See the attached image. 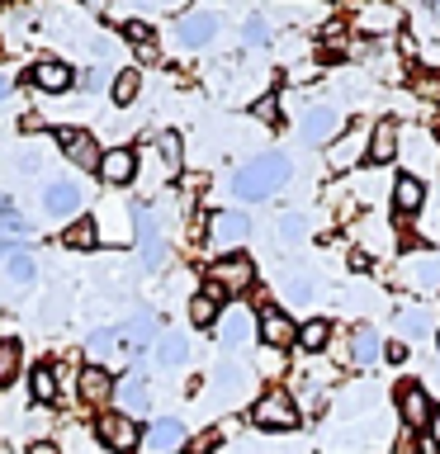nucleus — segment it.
Segmentation results:
<instances>
[{"instance_id":"obj_33","label":"nucleus","mask_w":440,"mask_h":454,"mask_svg":"<svg viewBox=\"0 0 440 454\" xmlns=\"http://www.w3.org/2000/svg\"><path fill=\"white\" fill-rule=\"evenodd\" d=\"M397 332H403L407 340H412V336H426V332H431V312H421V308L397 312Z\"/></svg>"},{"instance_id":"obj_1","label":"nucleus","mask_w":440,"mask_h":454,"mask_svg":"<svg viewBox=\"0 0 440 454\" xmlns=\"http://www.w3.org/2000/svg\"><path fill=\"white\" fill-rule=\"evenodd\" d=\"M284 180H289V156L265 152V156H255V161H247L232 176V194L237 199H270Z\"/></svg>"},{"instance_id":"obj_26","label":"nucleus","mask_w":440,"mask_h":454,"mask_svg":"<svg viewBox=\"0 0 440 454\" xmlns=\"http://www.w3.org/2000/svg\"><path fill=\"white\" fill-rule=\"evenodd\" d=\"M421 199H426V190H421L417 176H403V180L393 184V204H397V213H417Z\"/></svg>"},{"instance_id":"obj_6","label":"nucleus","mask_w":440,"mask_h":454,"mask_svg":"<svg viewBox=\"0 0 440 454\" xmlns=\"http://www.w3.org/2000/svg\"><path fill=\"white\" fill-rule=\"evenodd\" d=\"M99 440H105V450L114 454H133L142 445V431L133 417H99Z\"/></svg>"},{"instance_id":"obj_9","label":"nucleus","mask_w":440,"mask_h":454,"mask_svg":"<svg viewBox=\"0 0 440 454\" xmlns=\"http://www.w3.org/2000/svg\"><path fill=\"white\" fill-rule=\"evenodd\" d=\"M218 34V14H208V10H194V14H180V24H176V38H180V48H204V43Z\"/></svg>"},{"instance_id":"obj_18","label":"nucleus","mask_w":440,"mask_h":454,"mask_svg":"<svg viewBox=\"0 0 440 454\" xmlns=\"http://www.w3.org/2000/svg\"><path fill=\"white\" fill-rule=\"evenodd\" d=\"M223 298H227V294H223L218 284L208 279L204 289H199V294L190 298V322H194V326H213V322H218V308H223Z\"/></svg>"},{"instance_id":"obj_29","label":"nucleus","mask_w":440,"mask_h":454,"mask_svg":"<svg viewBox=\"0 0 440 454\" xmlns=\"http://www.w3.org/2000/svg\"><path fill=\"white\" fill-rule=\"evenodd\" d=\"M123 38H128V43H133V48H138V57H142V62H152V57H156L152 28L142 24V20H128V24H123Z\"/></svg>"},{"instance_id":"obj_50","label":"nucleus","mask_w":440,"mask_h":454,"mask_svg":"<svg viewBox=\"0 0 440 454\" xmlns=\"http://www.w3.org/2000/svg\"><path fill=\"white\" fill-rule=\"evenodd\" d=\"M10 251H14V247H5V241H0V261H5V255H10Z\"/></svg>"},{"instance_id":"obj_27","label":"nucleus","mask_w":440,"mask_h":454,"mask_svg":"<svg viewBox=\"0 0 440 454\" xmlns=\"http://www.w3.org/2000/svg\"><path fill=\"white\" fill-rule=\"evenodd\" d=\"M123 350V336L119 332H90V340H85V355H90V360H114V355Z\"/></svg>"},{"instance_id":"obj_10","label":"nucleus","mask_w":440,"mask_h":454,"mask_svg":"<svg viewBox=\"0 0 440 454\" xmlns=\"http://www.w3.org/2000/svg\"><path fill=\"white\" fill-rule=\"evenodd\" d=\"M57 147H62L67 161H76L81 170L99 166V147H95L90 133H76V128H57Z\"/></svg>"},{"instance_id":"obj_16","label":"nucleus","mask_w":440,"mask_h":454,"mask_svg":"<svg viewBox=\"0 0 440 454\" xmlns=\"http://www.w3.org/2000/svg\"><path fill=\"white\" fill-rule=\"evenodd\" d=\"M114 393H119V407L123 411H147V374H142V369H128V374L114 383Z\"/></svg>"},{"instance_id":"obj_49","label":"nucleus","mask_w":440,"mask_h":454,"mask_svg":"<svg viewBox=\"0 0 440 454\" xmlns=\"http://www.w3.org/2000/svg\"><path fill=\"white\" fill-rule=\"evenodd\" d=\"M431 435H436V445H440V411L431 417Z\"/></svg>"},{"instance_id":"obj_34","label":"nucleus","mask_w":440,"mask_h":454,"mask_svg":"<svg viewBox=\"0 0 440 454\" xmlns=\"http://www.w3.org/2000/svg\"><path fill=\"white\" fill-rule=\"evenodd\" d=\"M20 374V340H0V388Z\"/></svg>"},{"instance_id":"obj_39","label":"nucleus","mask_w":440,"mask_h":454,"mask_svg":"<svg viewBox=\"0 0 440 454\" xmlns=\"http://www.w3.org/2000/svg\"><path fill=\"white\" fill-rule=\"evenodd\" d=\"M251 114H255L261 123H279V99H275V95H261V99L251 105Z\"/></svg>"},{"instance_id":"obj_7","label":"nucleus","mask_w":440,"mask_h":454,"mask_svg":"<svg viewBox=\"0 0 440 454\" xmlns=\"http://www.w3.org/2000/svg\"><path fill=\"white\" fill-rule=\"evenodd\" d=\"M138 247H142V265L147 270H161L166 261V247H161V227H156V213L152 208H138Z\"/></svg>"},{"instance_id":"obj_21","label":"nucleus","mask_w":440,"mask_h":454,"mask_svg":"<svg viewBox=\"0 0 440 454\" xmlns=\"http://www.w3.org/2000/svg\"><path fill=\"white\" fill-rule=\"evenodd\" d=\"M360 156H365V128H355V133H346L332 147V170H350Z\"/></svg>"},{"instance_id":"obj_30","label":"nucleus","mask_w":440,"mask_h":454,"mask_svg":"<svg viewBox=\"0 0 440 454\" xmlns=\"http://www.w3.org/2000/svg\"><path fill=\"white\" fill-rule=\"evenodd\" d=\"M326 336H332V326H326L322 317H312V322L298 326V346H303V350H322Z\"/></svg>"},{"instance_id":"obj_23","label":"nucleus","mask_w":440,"mask_h":454,"mask_svg":"<svg viewBox=\"0 0 440 454\" xmlns=\"http://www.w3.org/2000/svg\"><path fill=\"white\" fill-rule=\"evenodd\" d=\"M185 355H190V340H185L180 332H166L161 340H156V364H161V369L185 364Z\"/></svg>"},{"instance_id":"obj_36","label":"nucleus","mask_w":440,"mask_h":454,"mask_svg":"<svg viewBox=\"0 0 440 454\" xmlns=\"http://www.w3.org/2000/svg\"><path fill=\"white\" fill-rule=\"evenodd\" d=\"M138 85H142V76H138V71H119V76H114V85H109L114 105H128V99L138 95Z\"/></svg>"},{"instance_id":"obj_14","label":"nucleus","mask_w":440,"mask_h":454,"mask_svg":"<svg viewBox=\"0 0 440 454\" xmlns=\"http://www.w3.org/2000/svg\"><path fill=\"white\" fill-rule=\"evenodd\" d=\"M261 340H265L270 350H284L289 340H298V326L284 317L279 308H265V312H261Z\"/></svg>"},{"instance_id":"obj_2","label":"nucleus","mask_w":440,"mask_h":454,"mask_svg":"<svg viewBox=\"0 0 440 454\" xmlns=\"http://www.w3.org/2000/svg\"><path fill=\"white\" fill-rule=\"evenodd\" d=\"M251 421L255 426H265V431H294L298 426V407H294V397L289 393H265L261 403L251 407Z\"/></svg>"},{"instance_id":"obj_12","label":"nucleus","mask_w":440,"mask_h":454,"mask_svg":"<svg viewBox=\"0 0 440 454\" xmlns=\"http://www.w3.org/2000/svg\"><path fill=\"white\" fill-rule=\"evenodd\" d=\"M336 128H341V114L332 105H312L303 114V123H298V133H303V142H326L336 137Z\"/></svg>"},{"instance_id":"obj_11","label":"nucleus","mask_w":440,"mask_h":454,"mask_svg":"<svg viewBox=\"0 0 440 454\" xmlns=\"http://www.w3.org/2000/svg\"><path fill=\"white\" fill-rule=\"evenodd\" d=\"M133 176H138V152H128V147L99 152V180L105 184H128Z\"/></svg>"},{"instance_id":"obj_42","label":"nucleus","mask_w":440,"mask_h":454,"mask_svg":"<svg viewBox=\"0 0 440 454\" xmlns=\"http://www.w3.org/2000/svg\"><path fill=\"white\" fill-rule=\"evenodd\" d=\"M383 355H389L393 364H407V340H383Z\"/></svg>"},{"instance_id":"obj_28","label":"nucleus","mask_w":440,"mask_h":454,"mask_svg":"<svg viewBox=\"0 0 440 454\" xmlns=\"http://www.w3.org/2000/svg\"><path fill=\"white\" fill-rule=\"evenodd\" d=\"M28 393H34V403H52V397H57V369L52 364H34V374H28Z\"/></svg>"},{"instance_id":"obj_41","label":"nucleus","mask_w":440,"mask_h":454,"mask_svg":"<svg viewBox=\"0 0 440 454\" xmlns=\"http://www.w3.org/2000/svg\"><path fill=\"white\" fill-rule=\"evenodd\" d=\"M0 223H5L10 232H28V218H20V213H14L10 199H0Z\"/></svg>"},{"instance_id":"obj_17","label":"nucleus","mask_w":440,"mask_h":454,"mask_svg":"<svg viewBox=\"0 0 440 454\" xmlns=\"http://www.w3.org/2000/svg\"><path fill=\"white\" fill-rule=\"evenodd\" d=\"M28 76H34V85H38V90H48V95H62V90H71V81H76V76H71V67L52 62V57H43Z\"/></svg>"},{"instance_id":"obj_48","label":"nucleus","mask_w":440,"mask_h":454,"mask_svg":"<svg viewBox=\"0 0 440 454\" xmlns=\"http://www.w3.org/2000/svg\"><path fill=\"white\" fill-rule=\"evenodd\" d=\"M421 85V95H440V81H417Z\"/></svg>"},{"instance_id":"obj_5","label":"nucleus","mask_w":440,"mask_h":454,"mask_svg":"<svg viewBox=\"0 0 440 454\" xmlns=\"http://www.w3.org/2000/svg\"><path fill=\"white\" fill-rule=\"evenodd\" d=\"M247 237H251V218H247V213H213L208 241H213L218 251H232V247H241Z\"/></svg>"},{"instance_id":"obj_32","label":"nucleus","mask_w":440,"mask_h":454,"mask_svg":"<svg viewBox=\"0 0 440 454\" xmlns=\"http://www.w3.org/2000/svg\"><path fill=\"white\" fill-rule=\"evenodd\" d=\"M213 379H218V393L223 397H232V393L247 388V369H241V364H218V374H213Z\"/></svg>"},{"instance_id":"obj_45","label":"nucleus","mask_w":440,"mask_h":454,"mask_svg":"<svg viewBox=\"0 0 440 454\" xmlns=\"http://www.w3.org/2000/svg\"><path fill=\"white\" fill-rule=\"evenodd\" d=\"M393 454H421V450H417V440H412V435H403V440L393 445Z\"/></svg>"},{"instance_id":"obj_24","label":"nucleus","mask_w":440,"mask_h":454,"mask_svg":"<svg viewBox=\"0 0 440 454\" xmlns=\"http://www.w3.org/2000/svg\"><path fill=\"white\" fill-rule=\"evenodd\" d=\"M62 241H67L71 251H90V247H99V223L95 218H76L62 232Z\"/></svg>"},{"instance_id":"obj_40","label":"nucleus","mask_w":440,"mask_h":454,"mask_svg":"<svg viewBox=\"0 0 440 454\" xmlns=\"http://www.w3.org/2000/svg\"><path fill=\"white\" fill-rule=\"evenodd\" d=\"M303 232H308V223L298 218V213H284V218H279V241H298Z\"/></svg>"},{"instance_id":"obj_13","label":"nucleus","mask_w":440,"mask_h":454,"mask_svg":"<svg viewBox=\"0 0 440 454\" xmlns=\"http://www.w3.org/2000/svg\"><path fill=\"white\" fill-rule=\"evenodd\" d=\"M218 340H223V350H241L251 340V312L247 308H232V312H223L218 317Z\"/></svg>"},{"instance_id":"obj_46","label":"nucleus","mask_w":440,"mask_h":454,"mask_svg":"<svg viewBox=\"0 0 440 454\" xmlns=\"http://www.w3.org/2000/svg\"><path fill=\"white\" fill-rule=\"evenodd\" d=\"M14 90V76H10V71H0V99H5Z\"/></svg>"},{"instance_id":"obj_47","label":"nucleus","mask_w":440,"mask_h":454,"mask_svg":"<svg viewBox=\"0 0 440 454\" xmlns=\"http://www.w3.org/2000/svg\"><path fill=\"white\" fill-rule=\"evenodd\" d=\"M28 454H62V450H57V445H48V440H38V445L28 450Z\"/></svg>"},{"instance_id":"obj_25","label":"nucleus","mask_w":440,"mask_h":454,"mask_svg":"<svg viewBox=\"0 0 440 454\" xmlns=\"http://www.w3.org/2000/svg\"><path fill=\"white\" fill-rule=\"evenodd\" d=\"M0 270H5V279L14 284V289H24V284H34V255H28V251H20V247H14V251L5 255V265H0Z\"/></svg>"},{"instance_id":"obj_44","label":"nucleus","mask_w":440,"mask_h":454,"mask_svg":"<svg viewBox=\"0 0 440 454\" xmlns=\"http://www.w3.org/2000/svg\"><path fill=\"white\" fill-rule=\"evenodd\" d=\"M105 76L109 71H85V90H105Z\"/></svg>"},{"instance_id":"obj_4","label":"nucleus","mask_w":440,"mask_h":454,"mask_svg":"<svg viewBox=\"0 0 440 454\" xmlns=\"http://www.w3.org/2000/svg\"><path fill=\"white\" fill-rule=\"evenodd\" d=\"M81 204H85L81 180H52L48 190H43V213H48V218H67V213H76Z\"/></svg>"},{"instance_id":"obj_38","label":"nucleus","mask_w":440,"mask_h":454,"mask_svg":"<svg viewBox=\"0 0 440 454\" xmlns=\"http://www.w3.org/2000/svg\"><path fill=\"white\" fill-rule=\"evenodd\" d=\"M412 279H417L421 289H440V265H436V261H417V270H412Z\"/></svg>"},{"instance_id":"obj_43","label":"nucleus","mask_w":440,"mask_h":454,"mask_svg":"<svg viewBox=\"0 0 440 454\" xmlns=\"http://www.w3.org/2000/svg\"><path fill=\"white\" fill-rule=\"evenodd\" d=\"M289 298H294V303H308V298H312V279H294L289 284Z\"/></svg>"},{"instance_id":"obj_37","label":"nucleus","mask_w":440,"mask_h":454,"mask_svg":"<svg viewBox=\"0 0 440 454\" xmlns=\"http://www.w3.org/2000/svg\"><path fill=\"white\" fill-rule=\"evenodd\" d=\"M241 38H247L251 48H261V43H270V24L261 20V14H251V20H247V28H241Z\"/></svg>"},{"instance_id":"obj_20","label":"nucleus","mask_w":440,"mask_h":454,"mask_svg":"<svg viewBox=\"0 0 440 454\" xmlns=\"http://www.w3.org/2000/svg\"><path fill=\"white\" fill-rule=\"evenodd\" d=\"M369 156H374V161H393L397 156V123L393 119L374 123V133H369Z\"/></svg>"},{"instance_id":"obj_19","label":"nucleus","mask_w":440,"mask_h":454,"mask_svg":"<svg viewBox=\"0 0 440 454\" xmlns=\"http://www.w3.org/2000/svg\"><path fill=\"white\" fill-rule=\"evenodd\" d=\"M142 445H147L152 454H176V450L185 445V426H180V421H156V426H147Z\"/></svg>"},{"instance_id":"obj_22","label":"nucleus","mask_w":440,"mask_h":454,"mask_svg":"<svg viewBox=\"0 0 440 454\" xmlns=\"http://www.w3.org/2000/svg\"><path fill=\"white\" fill-rule=\"evenodd\" d=\"M379 355H383L379 332H369V326H355V336H350V360H355V364H374Z\"/></svg>"},{"instance_id":"obj_15","label":"nucleus","mask_w":440,"mask_h":454,"mask_svg":"<svg viewBox=\"0 0 440 454\" xmlns=\"http://www.w3.org/2000/svg\"><path fill=\"white\" fill-rule=\"evenodd\" d=\"M81 403H90V407H99V403H109V393H114V379H109V369L105 364H85L81 369Z\"/></svg>"},{"instance_id":"obj_31","label":"nucleus","mask_w":440,"mask_h":454,"mask_svg":"<svg viewBox=\"0 0 440 454\" xmlns=\"http://www.w3.org/2000/svg\"><path fill=\"white\" fill-rule=\"evenodd\" d=\"M119 336H123V340H133V346H147V340L156 336V322L147 317V312H138V317L128 322V326H119Z\"/></svg>"},{"instance_id":"obj_8","label":"nucleus","mask_w":440,"mask_h":454,"mask_svg":"<svg viewBox=\"0 0 440 454\" xmlns=\"http://www.w3.org/2000/svg\"><path fill=\"white\" fill-rule=\"evenodd\" d=\"M397 411H403V426H431V417H436L421 383H397Z\"/></svg>"},{"instance_id":"obj_35","label":"nucleus","mask_w":440,"mask_h":454,"mask_svg":"<svg viewBox=\"0 0 440 454\" xmlns=\"http://www.w3.org/2000/svg\"><path fill=\"white\" fill-rule=\"evenodd\" d=\"M156 147H161L166 176H180V133H161V137H156Z\"/></svg>"},{"instance_id":"obj_3","label":"nucleus","mask_w":440,"mask_h":454,"mask_svg":"<svg viewBox=\"0 0 440 454\" xmlns=\"http://www.w3.org/2000/svg\"><path fill=\"white\" fill-rule=\"evenodd\" d=\"M208 279L218 284L223 294H241V289H251V279H255V265H251L241 251H227L223 261L208 270Z\"/></svg>"}]
</instances>
